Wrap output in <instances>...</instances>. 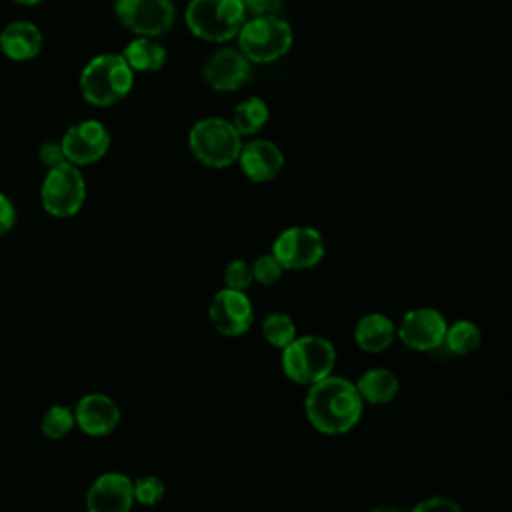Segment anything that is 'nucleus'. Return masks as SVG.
<instances>
[{
  "instance_id": "f257e3e1",
  "label": "nucleus",
  "mask_w": 512,
  "mask_h": 512,
  "mask_svg": "<svg viewBox=\"0 0 512 512\" xmlns=\"http://www.w3.org/2000/svg\"><path fill=\"white\" fill-rule=\"evenodd\" d=\"M364 402L352 380L330 374L308 386L304 412L312 428L322 434L336 436L350 432L362 418Z\"/></svg>"
},
{
  "instance_id": "f03ea898",
  "label": "nucleus",
  "mask_w": 512,
  "mask_h": 512,
  "mask_svg": "<svg viewBox=\"0 0 512 512\" xmlns=\"http://www.w3.org/2000/svg\"><path fill=\"white\" fill-rule=\"evenodd\" d=\"M80 92L92 106L106 108L124 100L134 86V70L122 54L104 52L86 62L80 72Z\"/></svg>"
},
{
  "instance_id": "7ed1b4c3",
  "label": "nucleus",
  "mask_w": 512,
  "mask_h": 512,
  "mask_svg": "<svg viewBox=\"0 0 512 512\" xmlns=\"http://www.w3.org/2000/svg\"><path fill=\"white\" fill-rule=\"evenodd\" d=\"M246 18L242 0H190L184 10V24L190 34L212 44L236 38Z\"/></svg>"
},
{
  "instance_id": "20e7f679",
  "label": "nucleus",
  "mask_w": 512,
  "mask_h": 512,
  "mask_svg": "<svg viewBox=\"0 0 512 512\" xmlns=\"http://www.w3.org/2000/svg\"><path fill=\"white\" fill-rule=\"evenodd\" d=\"M280 364L288 380L300 386H312L334 374L336 348L324 336H296L282 348Z\"/></svg>"
},
{
  "instance_id": "39448f33",
  "label": "nucleus",
  "mask_w": 512,
  "mask_h": 512,
  "mask_svg": "<svg viewBox=\"0 0 512 512\" xmlns=\"http://www.w3.org/2000/svg\"><path fill=\"white\" fill-rule=\"evenodd\" d=\"M236 40L238 50L252 64H270L290 52L294 42V30L288 20L276 14L248 16Z\"/></svg>"
},
{
  "instance_id": "423d86ee",
  "label": "nucleus",
  "mask_w": 512,
  "mask_h": 512,
  "mask_svg": "<svg viewBox=\"0 0 512 512\" xmlns=\"http://www.w3.org/2000/svg\"><path fill=\"white\" fill-rule=\"evenodd\" d=\"M242 136L230 120L208 116L192 124L188 132V148L192 156L208 168H228L238 160Z\"/></svg>"
},
{
  "instance_id": "0eeeda50",
  "label": "nucleus",
  "mask_w": 512,
  "mask_h": 512,
  "mask_svg": "<svg viewBox=\"0 0 512 512\" xmlns=\"http://www.w3.org/2000/svg\"><path fill=\"white\" fill-rule=\"evenodd\" d=\"M86 200V180L78 166L62 162L54 168H48L42 186L40 202L42 208L54 218L76 216Z\"/></svg>"
},
{
  "instance_id": "6e6552de",
  "label": "nucleus",
  "mask_w": 512,
  "mask_h": 512,
  "mask_svg": "<svg viewBox=\"0 0 512 512\" xmlns=\"http://www.w3.org/2000/svg\"><path fill=\"white\" fill-rule=\"evenodd\" d=\"M326 254V244L320 230L312 226H290L284 228L274 244L272 256L284 270H310L322 262Z\"/></svg>"
},
{
  "instance_id": "1a4fd4ad",
  "label": "nucleus",
  "mask_w": 512,
  "mask_h": 512,
  "mask_svg": "<svg viewBox=\"0 0 512 512\" xmlns=\"http://www.w3.org/2000/svg\"><path fill=\"white\" fill-rule=\"evenodd\" d=\"M118 22L134 36L158 38L174 26L176 8L172 0H114Z\"/></svg>"
},
{
  "instance_id": "9d476101",
  "label": "nucleus",
  "mask_w": 512,
  "mask_h": 512,
  "mask_svg": "<svg viewBox=\"0 0 512 512\" xmlns=\"http://www.w3.org/2000/svg\"><path fill=\"white\" fill-rule=\"evenodd\" d=\"M448 322L430 306H418L408 310L396 326V338L414 352L438 350L444 342Z\"/></svg>"
},
{
  "instance_id": "9b49d317",
  "label": "nucleus",
  "mask_w": 512,
  "mask_h": 512,
  "mask_svg": "<svg viewBox=\"0 0 512 512\" xmlns=\"http://www.w3.org/2000/svg\"><path fill=\"white\" fill-rule=\"evenodd\" d=\"M66 162L74 166H88L102 160L110 148V132L100 120H82L72 124L62 140Z\"/></svg>"
},
{
  "instance_id": "f8f14e48",
  "label": "nucleus",
  "mask_w": 512,
  "mask_h": 512,
  "mask_svg": "<svg viewBox=\"0 0 512 512\" xmlns=\"http://www.w3.org/2000/svg\"><path fill=\"white\" fill-rule=\"evenodd\" d=\"M208 318L216 332L228 338L246 334L254 322V308L246 292L222 288L208 304Z\"/></svg>"
},
{
  "instance_id": "ddd939ff",
  "label": "nucleus",
  "mask_w": 512,
  "mask_h": 512,
  "mask_svg": "<svg viewBox=\"0 0 512 512\" xmlns=\"http://www.w3.org/2000/svg\"><path fill=\"white\" fill-rule=\"evenodd\" d=\"M252 74V62L238 48H218L202 68L204 82L216 92L240 90Z\"/></svg>"
},
{
  "instance_id": "4468645a",
  "label": "nucleus",
  "mask_w": 512,
  "mask_h": 512,
  "mask_svg": "<svg viewBox=\"0 0 512 512\" xmlns=\"http://www.w3.org/2000/svg\"><path fill=\"white\" fill-rule=\"evenodd\" d=\"M132 506V478L122 472L100 474L86 492V512H130Z\"/></svg>"
},
{
  "instance_id": "2eb2a0df",
  "label": "nucleus",
  "mask_w": 512,
  "mask_h": 512,
  "mask_svg": "<svg viewBox=\"0 0 512 512\" xmlns=\"http://www.w3.org/2000/svg\"><path fill=\"white\" fill-rule=\"evenodd\" d=\"M242 174L256 182H272L284 168V154L280 146L266 138H254L250 142H244L238 154V160Z\"/></svg>"
},
{
  "instance_id": "dca6fc26",
  "label": "nucleus",
  "mask_w": 512,
  "mask_h": 512,
  "mask_svg": "<svg viewBox=\"0 0 512 512\" xmlns=\"http://www.w3.org/2000/svg\"><path fill=\"white\" fill-rule=\"evenodd\" d=\"M72 410L76 426L88 436H106L120 424L118 404L102 392L84 394Z\"/></svg>"
},
{
  "instance_id": "f3484780",
  "label": "nucleus",
  "mask_w": 512,
  "mask_h": 512,
  "mask_svg": "<svg viewBox=\"0 0 512 512\" xmlns=\"http://www.w3.org/2000/svg\"><path fill=\"white\" fill-rule=\"evenodd\" d=\"M42 44H44V38H42L40 28L26 20L10 22L0 32L2 54L16 62L36 58L42 50Z\"/></svg>"
},
{
  "instance_id": "a211bd4d",
  "label": "nucleus",
  "mask_w": 512,
  "mask_h": 512,
  "mask_svg": "<svg viewBox=\"0 0 512 512\" xmlns=\"http://www.w3.org/2000/svg\"><path fill=\"white\" fill-rule=\"evenodd\" d=\"M396 340V324L380 312L362 316L354 328V342L368 354H380L388 350Z\"/></svg>"
},
{
  "instance_id": "6ab92c4d",
  "label": "nucleus",
  "mask_w": 512,
  "mask_h": 512,
  "mask_svg": "<svg viewBox=\"0 0 512 512\" xmlns=\"http://www.w3.org/2000/svg\"><path fill=\"white\" fill-rule=\"evenodd\" d=\"M354 386H356L362 402L364 404L368 402V404H374V406L392 402L396 398V394L400 392L398 376L390 368H382V366L366 370L354 382Z\"/></svg>"
},
{
  "instance_id": "aec40b11",
  "label": "nucleus",
  "mask_w": 512,
  "mask_h": 512,
  "mask_svg": "<svg viewBox=\"0 0 512 512\" xmlns=\"http://www.w3.org/2000/svg\"><path fill=\"white\" fill-rule=\"evenodd\" d=\"M134 72H158L168 58L166 48L150 36H134L120 52Z\"/></svg>"
},
{
  "instance_id": "412c9836",
  "label": "nucleus",
  "mask_w": 512,
  "mask_h": 512,
  "mask_svg": "<svg viewBox=\"0 0 512 512\" xmlns=\"http://www.w3.org/2000/svg\"><path fill=\"white\" fill-rule=\"evenodd\" d=\"M268 120H270L268 104L260 96H250L234 106L230 122L240 136H254L268 124Z\"/></svg>"
},
{
  "instance_id": "4be33fe9",
  "label": "nucleus",
  "mask_w": 512,
  "mask_h": 512,
  "mask_svg": "<svg viewBox=\"0 0 512 512\" xmlns=\"http://www.w3.org/2000/svg\"><path fill=\"white\" fill-rule=\"evenodd\" d=\"M442 346L456 356H470L482 346V332L472 320H456L446 326Z\"/></svg>"
},
{
  "instance_id": "5701e85b",
  "label": "nucleus",
  "mask_w": 512,
  "mask_h": 512,
  "mask_svg": "<svg viewBox=\"0 0 512 512\" xmlns=\"http://www.w3.org/2000/svg\"><path fill=\"white\" fill-rule=\"evenodd\" d=\"M262 336L274 348H284L296 338V324L284 312H272L262 320Z\"/></svg>"
},
{
  "instance_id": "b1692460",
  "label": "nucleus",
  "mask_w": 512,
  "mask_h": 512,
  "mask_svg": "<svg viewBox=\"0 0 512 512\" xmlns=\"http://www.w3.org/2000/svg\"><path fill=\"white\" fill-rule=\"evenodd\" d=\"M76 426L74 422V410L64 404H54L50 406L42 418H40V430L46 438L50 440H60L64 438L72 428Z\"/></svg>"
},
{
  "instance_id": "393cba45",
  "label": "nucleus",
  "mask_w": 512,
  "mask_h": 512,
  "mask_svg": "<svg viewBox=\"0 0 512 512\" xmlns=\"http://www.w3.org/2000/svg\"><path fill=\"white\" fill-rule=\"evenodd\" d=\"M132 492H134V502L142 506H156L164 498L166 488L158 476L146 474L132 480Z\"/></svg>"
},
{
  "instance_id": "a878e982",
  "label": "nucleus",
  "mask_w": 512,
  "mask_h": 512,
  "mask_svg": "<svg viewBox=\"0 0 512 512\" xmlns=\"http://www.w3.org/2000/svg\"><path fill=\"white\" fill-rule=\"evenodd\" d=\"M250 270H252V282H258L262 286L276 284L284 274V268L278 264L272 252L260 254L254 262H250Z\"/></svg>"
},
{
  "instance_id": "bb28decb",
  "label": "nucleus",
  "mask_w": 512,
  "mask_h": 512,
  "mask_svg": "<svg viewBox=\"0 0 512 512\" xmlns=\"http://www.w3.org/2000/svg\"><path fill=\"white\" fill-rule=\"evenodd\" d=\"M250 284H252L250 264L246 260H240V258L230 260L228 266L224 268V288L246 292V288Z\"/></svg>"
},
{
  "instance_id": "cd10ccee",
  "label": "nucleus",
  "mask_w": 512,
  "mask_h": 512,
  "mask_svg": "<svg viewBox=\"0 0 512 512\" xmlns=\"http://www.w3.org/2000/svg\"><path fill=\"white\" fill-rule=\"evenodd\" d=\"M412 512H462L460 504L448 496H430L420 500Z\"/></svg>"
},
{
  "instance_id": "c85d7f7f",
  "label": "nucleus",
  "mask_w": 512,
  "mask_h": 512,
  "mask_svg": "<svg viewBox=\"0 0 512 512\" xmlns=\"http://www.w3.org/2000/svg\"><path fill=\"white\" fill-rule=\"evenodd\" d=\"M38 158H40V162H42L46 168H54V166L66 162L60 142H52V140L44 142V144L38 148Z\"/></svg>"
},
{
  "instance_id": "c756f323",
  "label": "nucleus",
  "mask_w": 512,
  "mask_h": 512,
  "mask_svg": "<svg viewBox=\"0 0 512 512\" xmlns=\"http://www.w3.org/2000/svg\"><path fill=\"white\" fill-rule=\"evenodd\" d=\"M246 14L248 16H266V14H276L284 0H242Z\"/></svg>"
},
{
  "instance_id": "7c9ffc66",
  "label": "nucleus",
  "mask_w": 512,
  "mask_h": 512,
  "mask_svg": "<svg viewBox=\"0 0 512 512\" xmlns=\"http://www.w3.org/2000/svg\"><path fill=\"white\" fill-rule=\"evenodd\" d=\"M16 224V208L12 204V200L0 192V236L8 234Z\"/></svg>"
},
{
  "instance_id": "2f4dec72",
  "label": "nucleus",
  "mask_w": 512,
  "mask_h": 512,
  "mask_svg": "<svg viewBox=\"0 0 512 512\" xmlns=\"http://www.w3.org/2000/svg\"><path fill=\"white\" fill-rule=\"evenodd\" d=\"M12 2L22 4V6H36V4H42V2H46V0H12Z\"/></svg>"
},
{
  "instance_id": "473e14b6",
  "label": "nucleus",
  "mask_w": 512,
  "mask_h": 512,
  "mask_svg": "<svg viewBox=\"0 0 512 512\" xmlns=\"http://www.w3.org/2000/svg\"><path fill=\"white\" fill-rule=\"evenodd\" d=\"M370 512H400L398 508H392V506H378V508H374V510H370Z\"/></svg>"
}]
</instances>
